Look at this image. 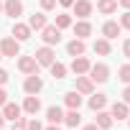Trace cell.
I'll return each mask as SVG.
<instances>
[{
  "label": "cell",
  "instance_id": "obj_21",
  "mask_svg": "<svg viewBox=\"0 0 130 130\" xmlns=\"http://www.w3.org/2000/svg\"><path fill=\"white\" fill-rule=\"evenodd\" d=\"M46 120H48V125H61L64 122V110L59 105H51L46 110Z\"/></svg>",
  "mask_w": 130,
  "mask_h": 130
},
{
  "label": "cell",
  "instance_id": "obj_18",
  "mask_svg": "<svg viewBox=\"0 0 130 130\" xmlns=\"http://www.w3.org/2000/svg\"><path fill=\"white\" fill-rule=\"evenodd\" d=\"M112 122H115V120H112L110 112H105V110H97V112H94V125H97L100 130H110Z\"/></svg>",
  "mask_w": 130,
  "mask_h": 130
},
{
  "label": "cell",
  "instance_id": "obj_44",
  "mask_svg": "<svg viewBox=\"0 0 130 130\" xmlns=\"http://www.w3.org/2000/svg\"><path fill=\"white\" fill-rule=\"evenodd\" d=\"M127 125H130V117H127Z\"/></svg>",
  "mask_w": 130,
  "mask_h": 130
},
{
  "label": "cell",
  "instance_id": "obj_24",
  "mask_svg": "<svg viewBox=\"0 0 130 130\" xmlns=\"http://www.w3.org/2000/svg\"><path fill=\"white\" fill-rule=\"evenodd\" d=\"M97 10L102 15H112L117 10V0H97Z\"/></svg>",
  "mask_w": 130,
  "mask_h": 130
},
{
  "label": "cell",
  "instance_id": "obj_20",
  "mask_svg": "<svg viewBox=\"0 0 130 130\" xmlns=\"http://www.w3.org/2000/svg\"><path fill=\"white\" fill-rule=\"evenodd\" d=\"M87 105H89V110H92V112L105 110V107H107V94H100V92L94 94V92H92V94H89V100H87Z\"/></svg>",
  "mask_w": 130,
  "mask_h": 130
},
{
  "label": "cell",
  "instance_id": "obj_9",
  "mask_svg": "<svg viewBox=\"0 0 130 130\" xmlns=\"http://www.w3.org/2000/svg\"><path fill=\"white\" fill-rule=\"evenodd\" d=\"M72 10H74V15H77V18H89V15H92V10H94V3H92V0H74Z\"/></svg>",
  "mask_w": 130,
  "mask_h": 130
},
{
  "label": "cell",
  "instance_id": "obj_33",
  "mask_svg": "<svg viewBox=\"0 0 130 130\" xmlns=\"http://www.w3.org/2000/svg\"><path fill=\"white\" fill-rule=\"evenodd\" d=\"M28 130H43V125L38 120H28Z\"/></svg>",
  "mask_w": 130,
  "mask_h": 130
},
{
  "label": "cell",
  "instance_id": "obj_36",
  "mask_svg": "<svg viewBox=\"0 0 130 130\" xmlns=\"http://www.w3.org/2000/svg\"><path fill=\"white\" fill-rule=\"evenodd\" d=\"M5 102H8V92H5V89H3V87H0V107H3V105H5Z\"/></svg>",
  "mask_w": 130,
  "mask_h": 130
},
{
  "label": "cell",
  "instance_id": "obj_28",
  "mask_svg": "<svg viewBox=\"0 0 130 130\" xmlns=\"http://www.w3.org/2000/svg\"><path fill=\"white\" fill-rule=\"evenodd\" d=\"M117 79L122 84H130V64H122V67L117 69Z\"/></svg>",
  "mask_w": 130,
  "mask_h": 130
},
{
  "label": "cell",
  "instance_id": "obj_12",
  "mask_svg": "<svg viewBox=\"0 0 130 130\" xmlns=\"http://www.w3.org/2000/svg\"><path fill=\"white\" fill-rule=\"evenodd\" d=\"M120 33H122V28H120L117 21H105V23H102V38L112 41V38H117Z\"/></svg>",
  "mask_w": 130,
  "mask_h": 130
},
{
  "label": "cell",
  "instance_id": "obj_10",
  "mask_svg": "<svg viewBox=\"0 0 130 130\" xmlns=\"http://www.w3.org/2000/svg\"><path fill=\"white\" fill-rule=\"evenodd\" d=\"M89 67H92V61L87 59V56H72V72L77 74V77H82V74H87L89 72Z\"/></svg>",
  "mask_w": 130,
  "mask_h": 130
},
{
  "label": "cell",
  "instance_id": "obj_1",
  "mask_svg": "<svg viewBox=\"0 0 130 130\" xmlns=\"http://www.w3.org/2000/svg\"><path fill=\"white\" fill-rule=\"evenodd\" d=\"M89 79L92 82H97V84H105L107 79H110V67H107V64L105 61H97V64H92V67H89Z\"/></svg>",
  "mask_w": 130,
  "mask_h": 130
},
{
  "label": "cell",
  "instance_id": "obj_27",
  "mask_svg": "<svg viewBox=\"0 0 130 130\" xmlns=\"http://www.w3.org/2000/svg\"><path fill=\"white\" fill-rule=\"evenodd\" d=\"M48 69H51V77H54V79H64V77H67V72H69V69L64 67L61 61H54Z\"/></svg>",
  "mask_w": 130,
  "mask_h": 130
},
{
  "label": "cell",
  "instance_id": "obj_15",
  "mask_svg": "<svg viewBox=\"0 0 130 130\" xmlns=\"http://www.w3.org/2000/svg\"><path fill=\"white\" fill-rule=\"evenodd\" d=\"M74 89H77L79 94H87V97H89V94L94 92V82H92L87 74H82V77H77V84H74Z\"/></svg>",
  "mask_w": 130,
  "mask_h": 130
},
{
  "label": "cell",
  "instance_id": "obj_41",
  "mask_svg": "<svg viewBox=\"0 0 130 130\" xmlns=\"http://www.w3.org/2000/svg\"><path fill=\"white\" fill-rule=\"evenodd\" d=\"M5 127V117H3V112H0V130Z\"/></svg>",
  "mask_w": 130,
  "mask_h": 130
},
{
  "label": "cell",
  "instance_id": "obj_4",
  "mask_svg": "<svg viewBox=\"0 0 130 130\" xmlns=\"http://www.w3.org/2000/svg\"><path fill=\"white\" fill-rule=\"evenodd\" d=\"M38 61H36V56H18V72H23L26 77L28 74H38Z\"/></svg>",
  "mask_w": 130,
  "mask_h": 130
},
{
  "label": "cell",
  "instance_id": "obj_14",
  "mask_svg": "<svg viewBox=\"0 0 130 130\" xmlns=\"http://www.w3.org/2000/svg\"><path fill=\"white\" fill-rule=\"evenodd\" d=\"M67 54H69V56H84V54H87L84 38H72V41L67 43Z\"/></svg>",
  "mask_w": 130,
  "mask_h": 130
},
{
  "label": "cell",
  "instance_id": "obj_26",
  "mask_svg": "<svg viewBox=\"0 0 130 130\" xmlns=\"http://www.w3.org/2000/svg\"><path fill=\"white\" fill-rule=\"evenodd\" d=\"M72 23H74V21H72V15H69V13H59V15H56V21H54V26H56L59 31L72 28Z\"/></svg>",
  "mask_w": 130,
  "mask_h": 130
},
{
  "label": "cell",
  "instance_id": "obj_11",
  "mask_svg": "<svg viewBox=\"0 0 130 130\" xmlns=\"http://www.w3.org/2000/svg\"><path fill=\"white\" fill-rule=\"evenodd\" d=\"M72 28H74V38H87V36H92V31H94L87 18H79L77 23H72Z\"/></svg>",
  "mask_w": 130,
  "mask_h": 130
},
{
  "label": "cell",
  "instance_id": "obj_35",
  "mask_svg": "<svg viewBox=\"0 0 130 130\" xmlns=\"http://www.w3.org/2000/svg\"><path fill=\"white\" fill-rule=\"evenodd\" d=\"M8 77H10V74H8V72H5L3 67H0V87H3V84L8 82Z\"/></svg>",
  "mask_w": 130,
  "mask_h": 130
},
{
  "label": "cell",
  "instance_id": "obj_42",
  "mask_svg": "<svg viewBox=\"0 0 130 130\" xmlns=\"http://www.w3.org/2000/svg\"><path fill=\"white\" fill-rule=\"evenodd\" d=\"M0 13H3V0H0Z\"/></svg>",
  "mask_w": 130,
  "mask_h": 130
},
{
  "label": "cell",
  "instance_id": "obj_5",
  "mask_svg": "<svg viewBox=\"0 0 130 130\" xmlns=\"http://www.w3.org/2000/svg\"><path fill=\"white\" fill-rule=\"evenodd\" d=\"M41 38H43L46 46H56V43L61 41V31H59L56 26H48V23H46V26L41 28Z\"/></svg>",
  "mask_w": 130,
  "mask_h": 130
},
{
  "label": "cell",
  "instance_id": "obj_37",
  "mask_svg": "<svg viewBox=\"0 0 130 130\" xmlns=\"http://www.w3.org/2000/svg\"><path fill=\"white\" fill-rule=\"evenodd\" d=\"M59 5H61V8H72L74 0H59Z\"/></svg>",
  "mask_w": 130,
  "mask_h": 130
},
{
  "label": "cell",
  "instance_id": "obj_19",
  "mask_svg": "<svg viewBox=\"0 0 130 130\" xmlns=\"http://www.w3.org/2000/svg\"><path fill=\"white\" fill-rule=\"evenodd\" d=\"M82 102H84V97H82L77 89H72V92L64 94V105H67L69 110H79V107H82Z\"/></svg>",
  "mask_w": 130,
  "mask_h": 130
},
{
  "label": "cell",
  "instance_id": "obj_31",
  "mask_svg": "<svg viewBox=\"0 0 130 130\" xmlns=\"http://www.w3.org/2000/svg\"><path fill=\"white\" fill-rule=\"evenodd\" d=\"M56 8V0H41V10L43 13H48V10H54Z\"/></svg>",
  "mask_w": 130,
  "mask_h": 130
},
{
  "label": "cell",
  "instance_id": "obj_13",
  "mask_svg": "<svg viewBox=\"0 0 130 130\" xmlns=\"http://www.w3.org/2000/svg\"><path fill=\"white\" fill-rule=\"evenodd\" d=\"M110 115H112V120H127L130 117V105H125V102H112V107H110Z\"/></svg>",
  "mask_w": 130,
  "mask_h": 130
},
{
  "label": "cell",
  "instance_id": "obj_32",
  "mask_svg": "<svg viewBox=\"0 0 130 130\" xmlns=\"http://www.w3.org/2000/svg\"><path fill=\"white\" fill-rule=\"evenodd\" d=\"M122 56H125V59H130V38H125V41H122Z\"/></svg>",
  "mask_w": 130,
  "mask_h": 130
},
{
  "label": "cell",
  "instance_id": "obj_2",
  "mask_svg": "<svg viewBox=\"0 0 130 130\" xmlns=\"http://www.w3.org/2000/svg\"><path fill=\"white\" fill-rule=\"evenodd\" d=\"M0 54H3V56H10V59L21 56V41H15L13 36L0 38Z\"/></svg>",
  "mask_w": 130,
  "mask_h": 130
},
{
  "label": "cell",
  "instance_id": "obj_3",
  "mask_svg": "<svg viewBox=\"0 0 130 130\" xmlns=\"http://www.w3.org/2000/svg\"><path fill=\"white\" fill-rule=\"evenodd\" d=\"M33 56H36V61H38V67H51V64L56 61V51H54L51 46H46V43H43L41 48H36Z\"/></svg>",
  "mask_w": 130,
  "mask_h": 130
},
{
  "label": "cell",
  "instance_id": "obj_8",
  "mask_svg": "<svg viewBox=\"0 0 130 130\" xmlns=\"http://www.w3.org/2000/svg\"><path fill=\"white\" fill-rule=\"evenodd\" d=\"M41 89H43V79H41L38 74H28L26 82H23V92H26V94H38Z\"/></svg>",
  "mask_w": 130,
  "mask_h": 130
},
{
  "label": "cell",
  "instance_id": "obj_16",
  "mask_svg": "<svg viewBox=\"0 0 130 130\" xmlns=\"http://www.w3.org/2000/svg\"><path fill=\"white\" fill-rule=\"evenodd\" d=\"M38 110H41V100H38V94H28L26 100H23V112H28V115H38Z\"/></svg>",
  "mask_w": 130,
  "mask_h": 130
},
{
  "label": "cell",
  "instance_id": "obj_25",
  "mask_svg": "<svg viewBox=\"0 0 130 130\" xmlns=\"http://www.w3.org/2000/svg\"><path fill=\"white\" fill-rule=\"evenodd\" d=\"M64 125H69V127H79V125H82V115H79V110H69V112H64Z\"/></svg>",
  "mask_w": 130,
  "mask_h": 130
},
{
  "label": "cell",
  "instance_id": "obj_23",
  "mask_svg": "<svg viewBox=\"0 0 130 130\" xmlns=\"http://www.w3.org/2000/svg\"><path fill=\"white\" fill-rule=\"evenodd\" d=\"M46 23H48L46 13H33V15L28 18V26H31V31H41V28H43Z\"/></svg>",
  "mask_w": 130,
  "mask_h": 130
},
{
  "label": "cell",
  "instance_id": "obj_39",
  "mask_svg": "<svg viewBox=\"0 0 130 130\" xmlns=\"http://www.w3.org/2000/svg\"><path fill=\"white\" fill-rule=\"evenodd\" d=\"M82 130H100V127H97V125H94V122H92V125H84V127H82Z\"/></svg>",
  "mask_w": 130,
  "mask_h": 130
},
{
  "label": "cell",
  "instance_id": "obj_6",
  "mask_svg": "<svg viewBox=\"0 0 130 130\" xmlns=\"http://www.w3.org/2000/svg\"><path fill=\"white\" fill-rule=\"evenodd\" d=\"M3 13H5L8 18L18 21V18L23 15V0H5V3H3Z\"/></svg>",
  "mask_w": 130,
  "mask_h": 130
},
{
  "label": "cell",
  "instance_id": "obj_40",
  "mask_svg": "<svg viewBox=\"0 0 130 130\" xmlns=\"http://www.w3.org/2000/svg\"><path fill=\"white\" fill-rule=\"evenodd\" d=\"M43 130H61V127H59V125H46Z\"/></svg>",
  "mask_w": 130,
  "mask_h": 130
},
{
  "label": "cell",
  "instance_id": "obj_29",
  "mask_svg": "<svg viewBox=\"0 0 130 130\" xmlns=\"http://www.w3.org/2000/svg\"><path fill=\"white\" fill-rule=\"evenodd\" d=\"M117 23H120V28H122V31H130V10H125V13L120 15V21H117Z\"/></svg>",
  "mask_w": 130,
  "mask_h": 130
},
{
  "label": "cell",
  "instance_id": "obj_43",
  "mask_svg": "<svg viewBox=\"0 0 130 130\" xmlns=\"http://www.w3.org/2000/svg\"><path fill=\"white\" fill-rule=\"evenodd\" d=\"M0 61H3V54H0Z\"/></svg>",
  "mask_w": 130,
  "mask_h": 130
},
{
  "label": "cell",
  "instance_id": "obj_30",
  "mask_svg": "<svg viewBox=\"0 0 130 130\" xmlns=\"http://www.w3.org/2000/svg\"><path fill=\"white\" fill-rule=\"evenodd\" d=\"M13 130H28V117H18V120H13Z\"/></svg>",
  "mask_w": 130,
  "mask_h": 130
},
{
  "label": "cell",
  "instance_id": "obj_17",
  "mask_svg": "<svg viewBox=\"0 0 130 130\" xmlns=\"http://www.w3.org/2000/svg\"><path fill=\"white\" fill-rule=\"evenodd\" d=\"M21 115H23V107H21V105H15V102H5V105H3V117H5V120L13 122V120H18Z\"/></svg>",
  "mask_w": 130,
  "mask_h": 130
},
{
  "label": "cell",
  "instance_id": "obj_22",
  "mask_svg": "<svg viewBox=\"0 0 130 130\" xmlns=\"http://www.w3.org/2000/svg\"><path fill=\"white\" fill-rule=\"evenodd\" d=\"M92 51L100 54V56H110V54H112V46H110L107 38H97V41L92 43Z\"/></svg>",
  "mask_w": 130,
  "mask_h": 130
},
{
  "label": "cell",
  "instance_id": "obj_34",
  "mask_svg": "<svg viewBox=\"0 0 130 130\" xmlns=\"http://www.w3.org/2000/svg\"><path fill=\"white\" fill-rule=\"evenodd\" d=\"M122 102L130 105V84H125V89H122Z\"/></svg>",
  "mask_w": 130,
  "mask_h": 130
},
{
  "label": "cell",
  "instance_id": "obj_7",
  "mask_svg": "<svg viewBox=\"0 0 130 130\" xmlns=\"http://www.w3.org/2000/svg\"><path fill=\"white\" fill-rule=\"evenodd\" d=\"M10 36H13L15 41H21V43H23V41H28V38L33 36V31H31V26H28V23H18V21H15V23H13V28H10Z\"/></svg>",
  "mask_w": 130,
  "mask_h": 130
},
{
  "label": "cell",
  "instance_id": "obj_38",
  "mask_svg": "<svg viewBox=\"0 0 130 130\" xmlns=\"http://www.w3.org/2000/svg\"><path fill=\"white\" fill-rule=\"evenodd\" d=\"M117 5H122L125 10H130V0H117Z\"/></svg>",
  "mask_w": 130,
  "mask_h": 130
}]
</instances>
